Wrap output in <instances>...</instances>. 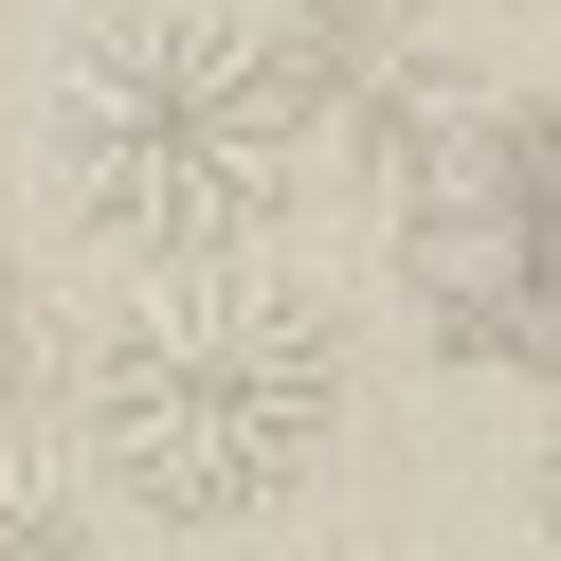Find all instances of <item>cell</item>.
Returning <instances> with one entry per match:
<instances>
[{"label": "cell", "mask_w": 561, "mask_h": 561, "mask_svg": "<svg viewBox=\"0 0 561 561\" xmlns=\"http://www.w3.org/2000/svg\"><path fill=\"white\" fill-rule=\"evenodd\" d=\"M0 561H110V507L55 435H0Z\"/></svg>", "instance_id": "obj_5"}, {"label": "cell", "mask_w": 561, "mask_h": 561, "mask_svg": "<svg viewBox=\"0 0 561 561\" xmlns=\"http://www.w3.org/2000/svg\"><path fill=\"white\" fill-rule=\"evenodd\" d=\"M91 471L163 525H236L272 489H308V453L344 435V327L290 272H146L110 308V363H91Z\"/></svg>", "instance_id": "obj_1"}, {"label": "cell", "mask_w": 561, "mask_h": 561, "mask_svg": "<svg viewBox=\"0 0 561 561\" xmlns=\"http://www.w3.org/2000/svg\"><path fill=\"white\" fill-rule=\"evenodd\" d=\"M399 290L453 363L561 380V91L489 110L435 182L399 199Z\"/></svg>", "instance_id": "obj_3"}, {"label": "cell", "mask_w": 561, "mask_h": 561, "mask_svg": "<svg viewBox=\"0 0 561 561\" xmlns=\"http://www.w3.org/2000/svg\"><path fill=\"white\" fill-rule=\"evenodd\" d=\"M543 543H561V435H543Z\"/></svg>", "instance_id": "obj_6"}, {"label": "cell", "mask_w": 561, "mask_h": 561, "mask_svg": "<svg viewBox=\"0 0 561 561\" xmlns=\"http://www.w3.org/2000/svg\"><path fill=\"white\" fill-rule=\"evenodd\" d=\"M272 73H290L308 146L380 163L399 199H416V182H435V163L489 127V91H471V55H453V19H435V0H290V19H272Z\"/></svg>", "instance_id": "obj_4"}, {"label": "cell", "mask_w": 561, "mask_h": 561, "mask_svg": "<svg viewBox=\"0 0 561 561\" xmlns=\"http://www.w3.org/2000/svg\"><path fill=\"white\" fill-rule=\"evenodd\" d=\"M55 163H73L91 236H127L146 272H236L272 236L308 163V110L272 73V19H110L55 91Z\"/></svg>", "instance_id": "obj_2"}]
</instances>
